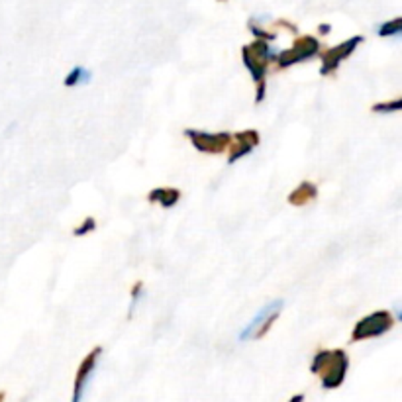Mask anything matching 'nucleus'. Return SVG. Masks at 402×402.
I'll return each instance as SVG.
<instances>
[{"instance_id": "1", "label": "nucleus", "mask_w": 402, "mask_h": 402, "mask_svg": "<svg viewBox=\"0 0 402 402\" xmlns=\"http://www.w3.org/2000/svg\"><path fill=\"white\" fill-rule=\"evenodd\" d=\"M277 51L269 41L255 40L242 48V61L249 71L255 87V104H261L267 95V75L271 63H275Z\"/></svg>"}, {"instance_id": "2", "label": "nucleus", "mask_w": 402, "mask_h": 402, "mask_svg": "<svg viewBox=\"0 0 402 402\" xmlns=\"http://www.w3.org/2000/svg\"><path fill=\"white\" fill-rule=\"evenodd\" d=\"M349 371V355L346 349H320L310 363V373L320 377L324 391H336L344 385Z\"/></svg>"}, {"instance_id": "3", "label": "nucleus", "mask_w": 402, "mask_h": 402, "mask_svg": "<svg viewBox=\"0 0 402 402\" xmlns=\"http://www.w3.org/2000/svg\"><path fill=\"white\" fill-rule=\"evenodd\" d=\"M284 306L283 299H275L267 302L265 306L257 310V314L253 316L249 322L245 324L242 331H239V341H249V339H261L265 338L269 330L273 328L277 318L281 316Z\"/></svg>"}, {"instance_id": "4", "label": "nucleus", "mask_w": 402, "mask_h": 402, "mask_svg": "<svg viewBox=\"0 0 402 402\" xmlns=\"http://www.w3.org/2000/svg\"><path fill=\"white\" fill-rule=\"evenodd\" d=\"M320 51H322V46H320L318 38H314V36H300V38L294 40V43H292L291 48L283 49V51H277V69L284 71V69H289L292 65L310 61V59L320 56Z\"/></svg>"}, {"instance_id": "5", "label": "nucleus", "mask_w": 402, "mask_h": 402, "mask_svg": "<svg viewBox=\"0 0 402 402\" xmlns=\"http://www.w3.org/2000/svg\"><path fill=\"white\" fill-rule=\"evenodd\" d=\"M394 316L388 310H375L371 314L363 316L351 330V341H365V339L381 338L386 331L393 330Z\"/></svg>"}, {"instance_id": "6", "label": "nucleus", "mask_w": 402, "mask_h": 402, "mask_svg": "<svg viewBox=\"0 0 402 402\" xmlns=\"http://www.w3.org/2000/svg\"><path fill=\"white\" fill-rule=\"evenodd\" d=\"M185 138L198 153H205V155H220L224 151H228L230 142H232L230 132H206L197 128H187Z\"/></svg>"}, {"instance_id": "7", "label": "nucleus", "mask_w": 402, "mask_h": 402, "mask_svg": "<svg viewBox=\"0 0 402 402\" xmlns=\"http://www.w3.org/2000/svg\"><path fill=\"white\" fill-rule=\"evenodd\" d=\"M363 41H365L363 36H354V38L341 41V43L334 46V48H328L326 51H320V61H322V65H320V75H322V77H331V75H336L339 69V65L354 56L355 49L359 48Z\"/></svg>"}, {"instance_id": "8", "label": "nucleus", "mask_w": 402, "mask_h": 402, "mask_svg": "<svg viewBox=\"0 0 402 402\" xmlns=\"http://www.w3.org/2000/svg\"><path fill=\"white\" fill-rule=\"evenodd\" d=\"M103 355V346L93 347L85 357L83 361L79 363V369L75 373V381H73V396L71 402H83L85 398V393H87V386L93 378V373H95L96 365H98V359Z\"/></svg>"}, {"instance_id": "9", "label": "nucleus", "mask_w": 402, "mask_h": 402, "mask_svg": "<svg viewBox=\"0 0 402 402\" xmlns=\"http://www.w3.org/2000/svg\"><path fill=\"white\" fill-rule=\"evenodd\" d=\"M261 143V134L257 130H242L232 134V142L228 148V165H234L237 161H242L247 155H252L253 151L257 150V145Z\"/></svg>"}, {"instance_id": "10", "label": "nucleus", "mask_w": 402, "mask_h": 402, "mask_svg": "<svg viewBox=\"0 0 402 402\" xmlns=\"http://www.w3.org/2000/svg\"><path fill=\"white\" fill-rule=\"evenodd\" d=\"M316 198H318V185L312 181H302L297 189L289 192L287 202L291 206L300 208V206H306L310 205V202H314Z\"/></svg>"}, {"instance_id": "11", "label": "nucleus", "mask_w": 402, "mask_h": 402, "mask_svg": "<svg viewBox=\"0 0 402 402\" xmlns=\"http://www.w3.org/2000/svg\"><path fill=\"white\" fill-rule=\"evenodd\" d=\"M148 200L163 206V208H173V206L179 205V200H181V190L175 189V187H158V189L150 190Z\"/></svg>"}, {"instance_id": "12", "label": "nucleus", "mask_w": 402, "mask_h": 402, "mask_svg": "<svg viewBox=\"0 0 402 402\" xmlns=\"http://www.w3.org/2000/svg\"><path fill=\"white\" fill-rule=\"evenodd\" d=\"M91 71L88 69H85V67H81V65H77V67H73L71 71L65 75L63 79V85L67 88H77V87H83V85H87L88 81H91Z\"/></svg>"}, {"instance_id": "13", "label": "nucleus", "mask_w": 402, "mask_h": 402, "mask_svg": "<svg viewBox=\"0 0 402 402\" xmlns=\"http://www.w3.org/2000/svg\"><path fill=\"white\" fill-rule=\"evenodd\" d=\"M378 38H402V16L393 18L377 28Z\"/></svg>"}, {"instance_id": "14", "label": "nucleus", "mask_w": 402, "mask_h": 402, "mask_svg": "<svg viewBox=\"0 0 402 402\" xmlns=\"http://www.w3.org/2000/svg\"><path fill=\"white\" fill-rule=\"evenodd\" d=\"M371 110L375 112V114H394V112H402V98H394V100H386V103L373 104Z\"/></svg>"}, {"instance_id": "15", "label": "nucleus", "mask_w": 402, "mask_h": 402, "mask_svg": "<svg viewBox=\"0 0 402 402\" xmlns=\"http://www.w3.org/2000/svg\"><path fill=\"white\" fill-rule=\"evenodd\" d=\"M95 230H96L95 216H85L79 226H75V228H73V236H77V237L87 236V234H93Z\"/></svg>"}, {"instance_id": "16", "label": "nucleus", "mask_w": 402, "mask_h": 402, "mask_svg": "<svg viewBox=\"0 0 402 402\" xmlns=\"http://www.w3.org/2000/svg\"><path fill=\"white\" fill-rule=\"evenodd\" d=\"M142 297H143V283L142 281H138V283H134V287H132V302H130V314H128V318L134 316L135 306L140 304Z\"/></svg>"}, {"instance_id": "17", "label": "nucleus", "mask_w": 402, "mask_h": 402, "mask_svg": "<svg viewBox=\"0 0 402 402\" xmlns=\"http://www.w3.org/2000/svg\"><path fill=\"white\" fill-rule=\"evenodd\" d=\"M289 402H304V394H302V393L294 394V396H291V398H289Z\"/></svg>"}, {"instance_id": "18", "label": "nucleus", "mask_w": 402, "mask_h": 402, "mask_svg": "<svg viewBox=\"0 0 402 402\" xmlns=\"http://www.w3.org/2000/svg\"><path fill=\"white\" fill-rule=\"evenodd\" d=\"M320 34H330V26L328 24L320 26Z\"/></svg>"}, {"instance_id": "19", "label": "nucleus", "mask_w": 402, "mask_h": 402, "mask_svg": "<svg viewBox=\"0 0 402 402\" xmlns=\"http://www.w3.org/2000/svg\"><path fill=\"white\" fill-rule=\"evenodd\" d=\"M4 398H6V393H2V391H0V402H4Z\"/></svg>"}, {"instance_id": "20", "label": "nucleus", "mask_w": 402, "mask_h": 402, "mask_svg": "<svg viewBox=\"0 0 402 402\" xmlns=\"http://www.w3.org/2000/svg\"><path fill=\"white\" fill-rule=\"evenodd\" d=\"M398 320H401V322H402V310H401V312H398Z\"/></svg>"}]
</instances>
